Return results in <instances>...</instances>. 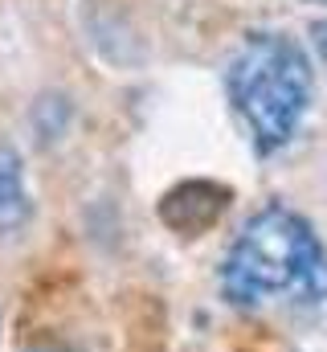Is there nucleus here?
<instances>
[{"mask_svg": "<svg viewBox=\"0 0 327 352\" xmlns=\"http://www.w3.org/2000/svg\"><path fill=\"white\" fill-rule=\"evenodd\" d=\"M221 291L234 307L262 303H324L327 299V246L315 226L286 209H258L234 238L221 263Z\"/></svg>", "mask_w": 327, "mask_h": 352, "instance_id": "nucleus-1", "label": "nucleus"}, {"mask_svg": "<svg viewBox=\"0 0 327 352\" xmlns=\"http://www.w3.org/2000/svg\"><path fill=\"white\" fill-rule=\"evenodd\" d=\"M311 90L315 70L307 50L278 29L245 33L225 66V98L258 156H274L299 135L311 111Z\"/></svg>", "mask_w": 327, "mask_h": 352, "instance_id": "nucleus-2", "label": "nucleus"}, {"mask_svg": "<svg viewBox=\"0 0 327 352\" xmlns=\"http://www.w3.org/2000/svg\"><path fill=\"white\" fill-rule=\"evenodd\" d=\"M229 201H234L229 184L192 176V180L172 184L160 197V221L172 234H180V238H196V234H209L225 217Z\"/></svg>", "mask_w": 327, "mask_h": 352, "instance_id": "nucleus-3", "label": "nucleus"}, {"mask_svg": "<svg viewBox=\"0 0 327 352\" xmlns=\"http://www.w3.org/2000/svg\"><path fill=\"white\" fill-rule=\"evenodd\" d=\"M33 217L29 184H25V164L16 148L0 144V238H16Z\"/></svg>", "mask_w": 327, "mask_h": 352, "instance_id": "nucleus-4", "label": "nucleus"}, {"mask_svg": "<svg viewBox=\"0 0 327 352\" xmlns=\"http://www.w3.org/2000/svg\"><path fill=\"white\" fill-rule=\"evenodd\" d=\"M311 41H315V58H319V66L327 70V21H315V25H311Z\"/></svg>", "mask_w": 327, "mask_h": 352, "instance_id": "nucleus-5", "label": "nucleus"}, {"mask_svg": "<svg viewBox=\"0 0 327 352\" xmlns=\"http://www.w3.org/2000/svg\"><path fill=\"white\" fill-rule=\"evenodd\" d=\"M29 352H62V349H54V344H41V349H29Z\"/></svg>", "mask_w": 327, "mask_h": 352, "instance_id": "nucleus-6", "label": "nucleus"}, {"mask_svg": "<svg viewBox=\"0 0 327 352\" xmlns=\"http://www.w3.org/2000/svg\"><path fill=\"white\" fill-rule=\"evenodd\" d=\"M307 4H327V0H307Z\"/></svg>", "mask_w": 327, "mask_h": 352, "instance_id": "nucleus-7", "label": "nucleus"}]
</instances>
